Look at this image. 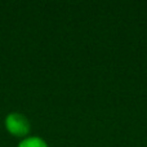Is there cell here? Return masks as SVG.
<instances>
[{"label": "cell", "mask_w": 147, "mask_h": 147, "mask_svg": "<svg viewBox=\"0 0 147 147\" xmlns=\"http://www.w3.org/2000/svg\"><path fill=\"white\" fill-rule=\"evenodd\" d=\"M5 127L12 134L25 136L30 132V121L23 114L10 112L5 117Z\"/></svg>", "instance_id": "6da1fadb"}, {"label": "cell", "mask_w": 147, "mask_h": 147, "mask_svg": "<svg viewBox=\"0 0 147 147\" xmlns=\"http://www.w3.org/2000/svg\"><path fill=\"white\" fill-rule=\"evenodd\" d=\"M18 147H48L45 141L40 137H28L26 140L21 141Z\"/></svg>", "instance_id": "7a4b0ae2"}]
</instances>
